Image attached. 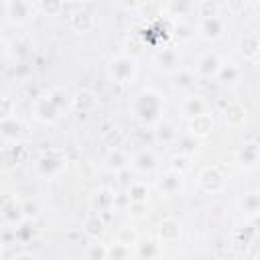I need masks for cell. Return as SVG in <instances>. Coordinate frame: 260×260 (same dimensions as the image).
Masks as SVG:
<instances>
[{"label": "cell", "mask_w": 260, "mask_h": 260, "mask_svg": "<svg viewBox=\"0 0 260 260\" xmlns=\"http://www.w3.org/2000/svg\"><path fill=\"white\" fill-rule=\"evenodd\" d=\"M132 108H134V114H136L138 120L156 122L158 116H160V110H162V98L152 89H144L136 95Z\"/></svg>", "instance_id": "6da1fadb"}, {"label": "cell", "mask_w": 260, "mask_h": 260, "mask_svg": "<svg viewBox=\"0 0 260 260\" xmlns=\"http://www.w3.org/2000/svg\"><path fill=\"white\" fill-rule=\"evenodd\" d=\"M134 73H136V61H134L132 57L122 55V57H116V59L110 63V75H112L116 81H120V83L130 81V79L134 77Z\"/></svg>", "instance_id": "7a4b0ae2"}, {"label": "cell", "mask_w": 260, "mask_h": 260, "mask_svg": "<svg viewBox=\"0 0 260 260\" xmlns=\"http://www.w3.org/2000/svg\"><path fill=\"white\" fill-rule=\"evenodd\" d=\"M223 175L215 169V167H207L199 173V185L203 187V191L207 193H215L219 189H223Z\"/></svg>", "instance_id": "3957f363"}, {"label": "cell", "mask_w": 260, "mask_h": 260, "mask_svg": "<svg viewBox=\"0 0 260 260\" xmlns=\"http://www.w3.org/2000/svg\"><path fill=\"white\" fill-rule=\"evenodd\" d=\"M35 116L43 122H53L59 118V108L53 104V100L49 95H45L35 102Z\"/></svg>", "instance_id": "277c9868"}, {"label": "cell", "mask_w": 260, "mask_h": 260, "mask_svg": "<svg viewBox=\"0 0 260 260\" xmlns=\"http://www.w3.org/2000/svg\"><path fill=\"white\" fill-rule=\"evenodd\" d=\"M63 167H65V160L57 154H45L37 165V169L43 177H55Z\"/></svg>", "instance_id": "5b68a950"}, {"label": "cell", "mask_w": 260, "mask_h": 260, "mask_svg": "<svg viewBox=\"0 0 260 260\" xmlns=\"http://www.w3.org/2000/svg\"><path fill=\"white\" fill-rule=\"evenodd\" d=\"M219 67H221V61H219V57L213 55V53H207V55H203V57L197 61V73L203 75V77L217 75Z\"/></svg>", "instance_id": "8992f818"}, {"label": "cell", "mask_w": 260, "mask_h": 260, "mask_svg": "<svg viewBox=\"0 0 260 260\" xmlns=\"http://www.w3.org/2000/svg\"><path fill=\"white\" fill-rule=\"evenodd\" d=\"M154 63L162 71H175L179 67V55H177L175 49H162L154 55Z\"/></svg>", "instance_id": "52a82bcc"}, {"label": "cell", "mask_w": 260, "mask_h": 260, "mask_svg": "<svg viewBox=\"0 0 260 260\" xmlns=\"http://www.w3.org/2000/svg\"><path fill=\"white\" fill-rule=\"evenodd\" d=\"M179 234H181V223H179L177 219L167 217V219H162V221L158 223V236H160V240H165V242H175V240L179 238Z\"/></svg>", "instance_id": "ba28073f"}, {"label": "cell", "mask_w": 260, "mask_h": 260, "mask_svg": "<svg viewBox=\"0 0 260 260\" xmlns=\"http://www.w3.org/2000/svg\"><path fill=\"white\" fill-rule=\"evenodd\" d=\"M211 128H213V118L209 114H201V116L191 118L189 130L193 136H205V134H209Z\"/></svg>", "instance_id": "9c48e42d"}, {"label": "cell", "mask_w": 260, "mask_h": 260, "mask_svg": "<svg viewBox=\"0 0 260 260\" xmlns=\"http://www.w3.org/2000/svg\"><path fill=\"white\" fill-rule=\"evenodd\" d=\"M0 211H2V215H4L8 221L16 223V221L22 217V203H18L14 197H6L4 203H2V207H0Z\"/></svg>", "instance_id": "30bf717a"}, {"label": "cell", "mask_w": 260, "mask_h": 260, "mask_svg": "<svg viewBox=\"0 0 260 260\" xmlns=\"http://www.w3.org/2000/svg\"><path fill=\"white\" fill-rule=\"evenodd\" d=\"M181 183H183L181 173H177V171H169V173L162 177V181H160V191L167 193V195H175V193L181 189Z\"/></svg>", "instance_id": "8fae6325"}, {"label": "cell", "mask_w": 260, "mask_h": 260, "mask_svg": "<svg viewBox=\"0 0 260 260\" xmlns=\"http://www.w3.org/2000/svg\"><path fill=\"white\" fill-rule=\"evenodd\" d=\"M221 28H223V24H221V20H219L217 16H205L203 22H201V26H199V30H201V35H203L205 39H215V37H219Z\"/></svg>", "instance_id": "7c38bea8"}, {"label": "cell", "mask_w": 260, "mask_h": 260, "mask_svg": "<svg viewBox=\"0 0 260 260\" xmlns=\"http://www.w3.org/2000/svg\"><path fill=\"white\" fill-rule=\"evenodd\" d=\"M244 120H246V110L240 104H230L225 108V124L240 126V124H244Z\"/></svg>", "instance_id": "4fadbf2b"}, {"label": "cell", "mask_w": 260, "mask_h": 260, "mask_svg": "<svg viewBox=\"0 0 260 260\" xmlns=\"http://www.w3.org/2000/svg\"><path fill=\"white\" fill-rule=\"evenodd\" d=\"M126 162L128 158L124 156V152L120 148H112L108 154H106V167L112 169V171H122L126 169Z\"/></svg>", "instance_id": "5bb4252c"}, {"label": "cell", "mask_w": 260, "mask_h": 260, "mask_svg": "<svg viewBox=\"0 0 260 260\" xmlns=\"http://www.w3.org/2000/svg\"><path fill=\"white\" fill-rule=\"evenodd\" d=\"M136 252H138L140 260H156V256H158V246H156L154 240H142V242H138Z\"/></svg>", "instance_id": "9a60e30c"}, {"label": "cell", "mask_w": 260, "mask_h": 260, "mask_svg": "<svg viewBox=\"0 0 260 260\" xmlns=\"http://www.w3.org/2000/svg\"><path fill=\"white\" fill-rule=\"evenodd\" d=\"M183 112L189 116V118H195V116H201L205 114V102L201 98H187L185 104H183Z\"/></svg>", "instance_id": "2e32d148"}, {"label": "cell", "mask_w": 260, "mask_h": 260, "mask_svg": "<svg viewBox=\"0 0 260 260\" xmlns=\"http://www.w3.org/2000/svg\"><path fill=\"white\" fill-rule=\"evenodd\" d=\"M240 162L246 167V169H250V167H254L256 165V160H258V148H256V142H250V144H246L242 150H240Z\"/></svg>", "instance_id": "e0dca14e"}, {"label": "cell", "mask_w": 260, "mask_h": 260, "mask_svg": "<svg viewBox=\"0 0 260 260\" xmlns=\"http://www.w3.org/2000/svg\"><path fill=\"white\" fill-rule=\"evenodd\" d=\"M134 167H136L138 171H152V169L156 167V158H154V154H152L150 150H142V152L136 154Z\"/></svg>", "instance_id": "ac0fdd59"}, {"label": "cell", "mask_w": 260, "mask_h": 260, "mask_svg": "<svg viewBox=\"0 0 260 260\" xmlns=\"http://www.w3.org/2000/svg\"><path fill=\"white\" fill-rule=\"evenodd\" d=\"M114 197H116V195H114L110 189H102V191L95 193V197H93V205H95L100 211H106V209L114 207Z\"/></svg>", "instance_id": "d6986e66"}, {"label": "cell", "mask_w": 260, "mask_h": 260, "mask_svg": "<svg viewBox=\"0 0 260 260\" xmlns=\"http://www.w3.org/2000/svg\"><path fill=\"white\" fill-rule=\"evenodd\" d=\"M83 230H85V234L87 236H100L102 232H104V221L98 217V215H89L85 221H83Z\"/></svg>", "instance_id": "ffe728a7"}, {"label": "cell", "mask_w": 260, "mask_h": 260, "mask_svg": "<svg viewBox=\"0 0 260 260\" xmlns=\"http://www.w3.org/2000/svg\"><path fill=\"white\" fill-rule=\"evenodd\" d=\"M128 256H130V248L124 246V244H120V242H116L114 246L108 248L106 260H128Z\"/></svg>", "instance_id": "44dd1931"}, {"label": "cell", "mask_w": 260, "mask_h": 260, "mask_svg": "<svg viewBox=\"0 0 260 260\" xmlns=\"http://www.w3.org/2000/svg\"><path fill=\"white\" fill-rule=\"evenodd\" d=\"M242 53L248 59H256V55H258V37L256 35H250L242 41Z\"/></svg>", "instance_id": "7402d4cb"}, {"label": "cell", "mask_w": 260, "mask_h": 260, "mask_svg": "<svg viewBox=\"0 0 260 260\" xmlns=\"http://www.w3.org/2000/svg\"><path fill=\"white\" fill-rule=\"evenodd\" d=\"M0 134L6 136V138H16L20 134V124L16 120H12V118L2 120L0 122Z\"/></svg>", "instance_id": "603a6c76"}, {"label": "cell", "mask_w": 260, "mask_h": 260, "mask_svg": "<svg viewBox=\"0 0 260 260\" xmlns=\"http://www.w3.org/2000/svg\"><path fill=\"white\" fill-rule=\"evenodd\" d=\"M146 195H148V189L142 183H134L130 187V191H128V199L136 201V203H146Z\"/></svg>", "instance_id": "cb8c5ba5"}, {"label": "cell", "mask_w": 260, "mask_h": 260, "mask_svg": "<svg viewBox=\"0 0 260 260\" xmlns=\"http://www.w3.org/2000/svg\"><path fill=\"white\" fill-rule=\"evenodd\" d=\"M260 209V199H258V193H250L244 197V211L250 213V215H256Z\"/></svg>", "instance_id": "d4e9b609"}, {"label": "cell", "mask_w": 260, "mask_h": 260, "mask_svg": "<svg viewBox=\"0 0 260 260\" xmlns=\"http://www.w3.org/2000/svg\"><path fill=\"white\" fill-rule=\"evenodd\" d=\"M156 136H158L160 140H165V142H169V140H173V138L177 136V132H175V128H173V124H167V122H160V124H158V128H156Z\"/></svg>", "instance_id": "484cf974"}, {"label": "cell", "mask_w": 260, "mask_h": 260, "mask_svg": "<svg viewBox=\"0 0 260 260\" xmlns=\"http://www.w3.org/2000/svg\"><path fill=\"white\" fill-rule=\"evenodd\" d=\"M73 26L79 28V30H87L93 26V16L89 14H75L73 16Z\"/></svg>", "instance_id": "4316f807"}, {"label": "cell", "mask_w": 260, "mask_h": 260, "mask_svg": "<svg viewBox=\"0 0 260 260\" xmlns=\"http://www.w3.org/2000/svg\"><path fill=\"white\" fill-rule=\"evenodd\" d=\"M108 256V248H104L102 244H93L87 250V260H106Z\"/></svg>", "instance_id": "83f0119b"}, {"label": "cell", "mask_w": 260, "mask_h": 260, "mask_svg": "<svg viewBox=\"0 0 260 260\" xmlns=\"http://www.w3.org/2000/svg\"><path fill=\"white\" fill-rule=\"evenodd\" d=\"M217 75H219L221 81H234L238 77V69L234 65H221L219 71H217Z\"/></svg>", "instance_id": "f1b7e54d"}, {"label": "cell", "mask_w": 260, "mask_h": 260, "mask_svg": "<svg viewBox=\"0 0 260 260\" xmlns=\"http://www.w3.org/2000/svg\"><path fill=\"white\" fill-rule=\"evenodd\" d=\"M12 110H14V104L10 98H0V122L2 120H8L12 116Z\"/></svg>", "instance_id": "f546056e"}, {"label": "cell", "mask_w": 260, "mask_h": 260, "mask_svg": "<svg viewBox=\"0 0 260 260\" xmlns=\"http://www.w3.org/2000/svg\"><path fill=\"white\" fill-rule=\"evenodd\" d=\"M118 242L130 248V244H136V234H134L130 228H122L120 234H118Z\"/></svg>", "instance_id": "4dcf8cb0"}, {"label": "cell", "mask_w": 260, "mask_h": 260, "mask_svg": "<svg viewBox=\"0 0 260 260\" xmlns=\"http://www.w3.org/2000/svg\"><path fill=\"white\" fill-rule=\"evenodd\" d=\"M37 213H39V205H37L35 201H24V203H22V215L35 217Z\"/></svg>", "instance_id": "1f68e13d"}, {"label": "cell", "mask_w": 260, "mask_h": 260, "mask_svg": "<svg viewBox=\"0 0 260 260\" xmlns=\"http://www.w3.org/2000/svg\"><path fill=\"white\" fill-rule=\"evenodd\" d=\"M191 81H193V75H191L189 71H183V73L177 75V81H175V83H177L179 87H189Z\"/></svg>", "instance_id": "d6a6232c"}, {"label": "cell", "mask_w": 260, "mask_h": 260, "mask_svg": "<svg viewBox=\"0 0 260 260\" xmlns=\"http://www.w3.org/2000/svg\"><path fill=\"white\" fill-rule=\"evenodd\" d=\"M187 154H181V156H175L173 158V171H177V173H181L185 167H187Z\"/></svg>", "instance_id": "836d02e7"}, {"label": "cell", "mask_w": 260, "mask_h": 260, "mask_svg": "<svg viewBox=\"0 0 260 260\" xmlns=\"http://www.w3.org/2000/svg\"><path fill=\"white\" fill-rule=\"evenodd\" d=\"M181 144H183V148H181V150H183V154H191V152L195 150V146H197V142H195L191 136H189V138H183V140H181Z\"/></svg>", "instance_id": "e575fe53"}, {"label": "cell", "mask_w": 260, "mask_h": 260, "mask_svg": "<svg viewBox=\"0 0 260 260\" xmlns=\"http://www.w3.org/2000/svg\"><path fill=\"white\" fill-rule=\"evenodd\" d=\"M14 260H32V256H28V254H20V256H16Z\"/></svg>", "instance_id": "d590c367"}, {"label": "cell", "mask_w": 260, "mask_h": 260, "mask_svg": "<svg viewBox=\"0 0 260 260\" xmlns=\"http://www.w3.org/2000/svg\"><path fill=\"white\" fill-rule=\"evenodd\" d=\"M4 49H6V45H4V43H2V41H0V57H2V55H4Z\"/></svg>", "instance_id": "8d00e7d4"}, {"label": "cell", "mask_w": 260, "mask_h": 260, "mask_svg": "<svg viewBox=\"0 0 260 260\" xmlns=\"http://www.w3.org/2000/svg\"><path fill=\"white\" fill-rule=\"evenodd\" d=\"M0 252H2V248H0Z\"/></svg>", "instance_id": "74e56055"}]
</instances>
